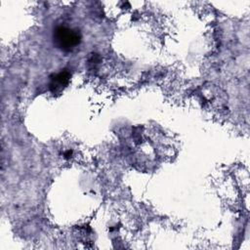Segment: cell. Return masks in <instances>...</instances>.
I'll return each instance as SVG.
<instances>
[{
    "label": "cell",
    "mask_w": 250,
    "mask_h": 250,
    "mask_svg": "<svg viewBox=\"0 0 250 250\" xmlns=\"http://www.w3.org/2000/svg\"><path fill=\"white\" fill-rule=\"evenodd\" d=\"M81 42L79 30L67 26H58L53 31V43L62 52H72Z\"/></svg>",
    "instance_id": "1"
},
{
    "label": "cell",
    "mask_w": 250,
    "mask_h": 250,
    "mask_svg": "<svg viewBox=\"0 0 250 250\" xmlns=\"http://www.w3.org/2000/svg\"><path fill=\"white\" fill-rule=\"evenodd\" d=\"M70 77H71V74L66 69H63L61 72L54 74L51 77V82H50L51 92L54 94L61 92L63 88L67 86V84L69 83Z\"/></svg>",
    "instance_id": "2"
}]
</instances>
